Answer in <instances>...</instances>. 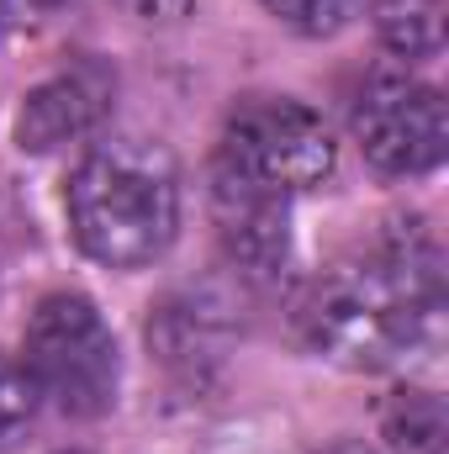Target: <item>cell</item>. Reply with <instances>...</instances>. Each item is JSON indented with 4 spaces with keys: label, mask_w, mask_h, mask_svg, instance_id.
Returning <instances> with one entry per match:
<instances>
[{
    "label": "cell",
    "mask_w": 449,
    "mask_h": 454,
    "mask_svg": "<svg viewBox=\"0 0 449 454\" xmlns=\"http://www.w3.org/2000/svg\"><path fill=\"white\" fill-rule=\"evenodd\" d=\"M445 312L439 248L423 227H397L365 264H338L312 286L302 328L318 354L354 370H381L434 339Z\"/></svg>",
    "instance_id": "6da1fadb"
},
{
    "label": "cell",
    "mask_w": 449,
    "mask_h": 454,
    "mask_svg": "<svg viewBox=\"0 0 449 454\" xmlns=\"http://www.w3.org/2000/svg\"><path fill=\"white\" fill-rule=\"evenodd\" d=\"M75 243L106 270L154 264L180 227V169L154 137L96 143L64 191Z\"/></svg>",
    "instance_id": "7a4b0ae2"
},
{
    "label": "cell",
    "mask_w": 449,
    "mask_h": 454,
    "mask_svg": "<svg viewBox=\"0 0 449 454\" xmlns=\"http://www.w3.org/2000/svg\"><path fill=\"white\" fill-rule=\"evenodd\" d=\"M21 364L37 380V391L64 412V418H101L116 402V339L106 317L96 312V301L59 291L43 296L32 323H27V343H21Z\"/></svg>",
    "instance_id": "3957f363"
},
{
    "label": "cell",
    "mask_w": 449,
    "mask_h": 454,
    "mask_svg": "<svg viewBox=\"0 0 449 454\" xmlns=\"http://www.w3.org/2000/svg\"><path fill=\"white\" fill-rule=\"evenodd\" d=\"M238 175L270 185V191H312L334 175L338 143L328 121L286 96H254L232 106L223 127V153Z\"/></svg>",
    "instance_id": "277c9868"
},
{
    "label": "cell",
    "mask_w": 449,
    "mask_h": 454,
    "mask_svg": "<svg viewBox=\"0 0 449 454\" xmlns=\"http://www.w3.org/2000/svg\"><path fill=\"white\" fill-rule=\"evenodd\" d=\"M349 132L381 175H429L449 143L445 96L407 69H375L354 96Z\"/></svg>",
    "instance_id": "5b68a950"
},
{
    "label": "cell",
    "mask_w": 449,
    "mask_h": 454,
    "mask_svg": "<svg viewBox=\"0 0 449 454\" xmlns=\"http://www.w3.org/2000/svg\"><path fill=\"white\" fill-rule=\"evenodd\" d=\"M291 196L270 191L248 175H238L227 159L212 169V223L223 238L227 259L248 275H275L291 254Z\"/></svg>",
    "instance_id": "8992f818"
},
{
    "label": "cell",
    "mask_w": 449,
    "mask_h": 454,
    "mask_svg": "<svg viewBox=\"0 0 449 454\" xmlns=\"http://www.w3.org/2000/svg\"><path fill=\"white\" fill-rule=\"evenodd\" d=\"M112 90L116 85L101 64H75V69L43 80L16 106V148L21 153H53L64 143L96 132L101 116L112 112Z\"/></svg>",
    "instance_id": "52a82bcc"
},
{
    "label": "cell",
    "mask_w": 449,
    "mask_h": 454,
    "mask_svg": "<svg viewBox=\"0 0 449 454\" xmlns=\"http://www.w3.org/2000/svg\"><path fill=\"white\" fill-rule=\"evenodd\" d=\"M375 32L402 59H434L445 48V5L439 0H375Z\"/></svg>",
    "instance_id": "ba28073f"
},
{
    "label": "cell",
    "mask_w": 449,
    "mask_h": 454,
    "mask_svg": "<svg viewBox=\"0 0 449 454\" xmlns=\"http://www.w3.org/2000/svg\"><path fill=\"white\" fill-rule=\"evenodd\" d=\"M37 407H43V391L27 375V364L0 354V454L27 439V428L37 423Z\"/></svg>",
    "instance_id": "9c48e42d"
},
{
    "label": "cell",
    "mask_w": 449,
    "mask_h": 454,
    "mask_svg": "<svg viewBox=\"0 0 449 454\" xmlns=\"http://www.w3.org/2000/svg\"><path fill=\"white\" fill-rule=\"evenodd\" d=\"M259 5L302 37H334L338 27H349L359 0H259Z\"/></svg>",
    "instance_id": "30bf717a"
},
{
    "label": "cell",
    "mask_w": 449,
    "mask_h": 454,
    "mask_svg": "<svg viewBox=\"0 0 449 454\" xmlns=\"http://www.w3.org/2000/svg\"><path fill=\"white\" fill-rule=\"evenodd\" d=\"M132 16H143V21H175V16H185L191 11V0H122Z\"/></svg>",
    "instance_id": "8fae6325"
},
{
    "label": "cell",
    "mask_w": 449,
    "mask_h": 454,
    "mask_svg": "<svg viewBox=\"0 0 449 454\" xmlns=\"http://www.w3.org/2000/svg\"><path fill=\"white\" fill-rule=\"evenodd\" d=\"M27 11H37V0H0V43L21 27V16H27Z\"/></svg>",
    "instance_id": "7c38bea8"
},
{
    "label": "cell",
    "mask_w": 449,
    "mask_h": 454,
    "mask_svg": "<svg viewBox=\"0 0 449 454\" xmlns=\"http://www.w3.org/2000/svg\"><path fill=\"white\" fill-rule=\"evenodd\" d=\"M328 454H370V450H365V444H334Z\"/></svg>",
    "instance_id": "4fadbf2b"
},
{
    "label": "cell",
    "mask_w": 449,
    "mask_h": 454,
    "mask_svg": "<svg viewBox=\"0 0 449 454\" xmlns=\"http://www.w3.org/2000/svg\"><path fill=\"white\" fill-rule=\"evenodd\" d=\"M69 454H80V450H69Z\"/></svg>",
    "instance_id": "5bb4252c"
}]
</instances>
